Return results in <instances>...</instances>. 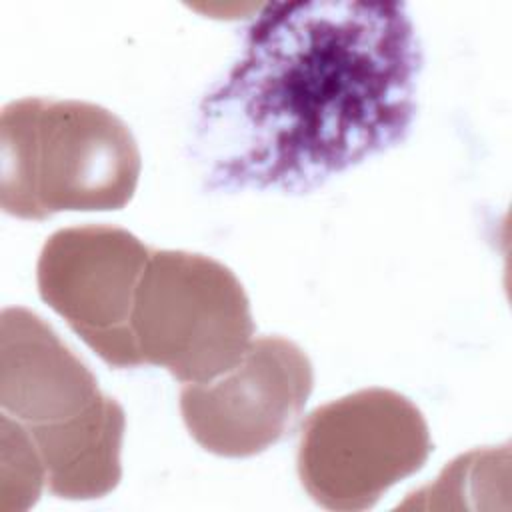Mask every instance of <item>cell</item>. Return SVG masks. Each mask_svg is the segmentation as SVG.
I'll return each mask as SVG.
<instances>
[{
	"mask_svg": "<svg viewBox=\"0 0 512 512\" xmlns=\"http://www.w3.org/2000/svg\"><path fill=\"white\" fill-rule=\"evenodd\" d=\"M124 428V408L104 394L62 426L26 432L40 454L48 490L68 500H90L112 492L122 478Z\"/></svg>",
	"mask_w": 512,
	"mask_h": 512,
	"instance_id": "cell-8",
	"label": "cell"
},
{
	"mask_svg": "<svg viewBox=\"0 0 512 512\" xmlns=\"http://www.w3.org/2000/svg\"><path fill=\"white\" fill-rule=\"evenodd\" d=\"M130 328L140 364L166 368L182 384H200L240 362L254 320L228 266L196 252L152 250Z\"/></svg>",
	"mask_w": 512,
	"mask_h": 512,
	"instance_id": "cell-3",
	"label": "cell"
},
{
	"mask_svg": "<svg viewBox=\"0 0 512 512\" xmlns=\"http://www.w3.org/2000/svg\"><path fill=\"white\" fill-rule=\"evenodd\" d=\"M140 170L130 128L98 104L32 96L2 110L0 206L10 216L124 208Z\"/></svg>",
	"mask_w": 512,
	"mask_h": 512,
	"instance_id": "cell-2",
	"label": "cell"
},
{
	"mask_svg": "<svg viewBox=\"0 0 512 512\" xmlns=\"http://www.w3.org/2000/svg\"><path fill=\"white\" fill-rule=\"evenodd\" d=\"M510 446L478 448L452 460L434 484L410 494L402 508H444L462 496H508Z\"/></svg>",
	"mask_w": 512,
	"mask_h": 512,
	"instance_id": "cell-9",
	"label": "cell"
},
{
	"mask_svg": "<svg viewBox=\"0 0 512 512\" xmlns=\"http://www.w3.org/2000/svg\"><path fill=\"white\" fill-rule=\"evenodd\" d=\"M314 370L288 338H252L228 372L180 390V414L190 436L226 458L264 452L290 434L310 398Z\"/></svg>",
	"mask_w": 512,
	"mask_h": 512,
	"instance_id": "cell-6",
	"label": "cell"
},
{
	"mask_svg": "<svg viewBox=\"0 0 512 512\" xmlns=\"http://www.w3.org/2000/svg\"><path fill=\"white\" fill-rule=\"evenodd\" d=\"M104 392L90 368L38 314L10 306L0 314V406L28 432L62 426Z\"/></svg>",
	"mask_w": 512,
	"mask_h": 512,
	"instance_id": "cell-7",
	"label": "cell"
},
{
	"mask_svg": "<svg viewBox=\"0 0 512 512\" xmlns=\"http://www.w3.org/2000/svg\"><path fill=\"white\" fill-rule=\"evenodd\" d=\"M422 48L404 2H268L198 108L210 192L306 194L402 142Z\"/></svg>",
	"mask_w": 512,
	"mask_h": 512,
	"instance_id": "cell-1",
	"label": "cell"
},
{
	"mask_svg": "<svg viewBox=\"0 0 512 512\" xmlns=\"http://www.w3.org/2000/svg\"><path fill=\"white\" fill-rule=\"evenodd\" d=\"M432 452L422 412L400 392L366 388L318 406L302 424L298 476L328 510L372 508Z\"/></svg>",
	"mask_w": 512,
	"mask_h": 512,
	"instance_id": "cell-4",
	"label": "cell"
},
{
	"mask_svg": "<svg viewBox=\"0 0 512 512\" xmlns=\"http://www.w3.org/2000/svg\"><path fill=\"white\" fill-rule=\"evenodd\" d=\"M2 446V488L0 512H22L36 504L46 484L40 454L26 428L2 412L0 416Z\"/></svg>",
	"mask_w": 512,
	"mask_h": 512,
	"instance_id": "cell-10",
	"label": "cell"
},
{
	"mask_svg": "<svg viewBox=\"0 0 512 512\" xmlns=\"http://www.w3.org/2000/svg\"><path fill=\"white\" fill-rule=\"evenodd\" d=\"M150 252L124 228L86 224L54 232L38 258L42 300L112 368L140 366L130 318Z\"/></svg>",
	"mask_w": 512,
	"mask_h": 512,
	"instance_id": "cell-5",
	"label": "cell"
}]
</instances>
